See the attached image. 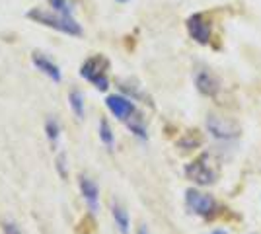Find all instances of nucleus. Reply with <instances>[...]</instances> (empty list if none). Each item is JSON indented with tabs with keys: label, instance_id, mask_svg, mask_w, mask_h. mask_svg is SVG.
Returning <instances> with one entry per match:
<instances>
[{
	"label": "nucleus",
	"instance_id": "1",
	"mask_svg": "<svg viewBox=\"0 0 261 234\" xmlns=\"http://www.w3.org/2000/svg\"><path fill=\"white\" fill-rule=\"evenodd\" d=\"M28 18L33 22L41 23L45 28H53L61 34L74 35V37L82 35V28L74 20L72 14H65V12L55 10V8H33V10L28 12Z\"/></svg>",
	"mask_w": 261,
	"mask_h": 234
},
{
	"label": "nucleus",
	"instance_id": "2",
	"mask_svg": "<svg viewBox=\"0 0 261 234\" xmlns=\"http://www.w3.org/2000/svg\"><path fill=\"white\" fill-rule=\"evenodd\" d=\"M218 172L213 166V156L208 152H203L199 154L193 160L185 166V178L191 179L197 186H213L217 181Z\"/></svg>",
	"mask_w": 261,
	"mask_h": 234
},
{
	"label": "nucleus",
	"instance_id": "3",
	"mask_svg": "<svg viewBox=\"0 0 261 234\" xmlns=\"http://www.w3.org/2000/svg\"><path fill=\"white\" fill-rule=\"evenodd\" d=\"M109 63L106 57L94 55L84 61V65L80 67V76L86 78L88 82H92L99 92H106L109 88V78H108Z\"/></svg>",
	"mask_w": 261,
	"mask_h": 234
},
{
	"label": "nucleus",
	"instance_id": "4",
	"mask_svg": "<svg viewBox=\"0 0 261 234\" xmlns=\"http://www.w3.org/2000/svg\"><path fill=\"white\" fill-rule=\"evenodd\" d=\"M185 207H187V211L197 215V217L208 219L217 209V201L213 199V195H208V193H203L195 188H189L185 191Z\"/></svg>",
	"mask_w": 261,
	"mask_h": 234
},
{
	"label": "nucleus",
	"instance_id": "5",
	"mask_svg": "<svg viewBox=\"0 0 261 234\" xmlns=\"http://www.w3.org/2000/svg\"><path fill=\"white\" fill-rule=\"evenodd\" d=\"M207 131L217 141H236L242 129L234 119L230 117H222V115H208L207 117Z\"/></svg>",
	"mask_w": 261,
	"mask_h": 234
},
{
	"label": "nucleus",
	"instance_id": "6",
	"mask_svg": "<svg viewBox=\"0 0 261 234\" xmlns=\"http://www.w3.org/2000/svg\"><path fill=\"white\" fill-rule=\"evenodd\" d=\"M106 106H108V110L119 121H129L130 117L137 113V106H135V101L133 98H127V96H119V94H113V96H108L106 98Z\"/></svg>",
	"mask_w": 261,
	"mask_h": 234
},
{
	"label": "nucleus",
	"instance_id": "7",
	"mask_svg": "<svg viewBox=\"0 0 261 234\" xmlns=\"http://www.w3.org/2000/svg\"><path fill=\"white\" fill-rule=\"evenodd\" d=\"M187 32L191 35V39H195L197 43L207 45L211 41V34H213V28L207 22L205 14H193L189 20H187Z\"/></svg>",
	"mask_w": 261,
	"mask_h": 234
},
{
	"label": "nucleus",
	"instance_id": "8",
	"mask_svg": "<svg viewBox=\"0 0 261 234\" xmlns=\"http://www.w3.org/2000/svg\"><path fill=\"white\" fill-rule=\"evenodd\" d=\"M195 86L203 96L215 98L220 92V80L207 68H199L195 72Z\"/></svg>",
	"mask_w": 261,
	"mask_h": 234
},
{
	"label": "nucleus",
	"instance_id": "9",
	"mask_svg": "<svg viewBox=\"0 0 261 234\" xmlns=\"http://www.w3.org/2000/svg\"><path fill=\"white\" fill-rule=\"evenodd\" d=\"M78 186H80V193H82V199L86 201L90 213H98L99 209V188L94 179H90L88 176H80L78 179Z\"/></svg>",
	"mask_w": 261,
	"mask_h": 234
},
{
	"label": "nucleus",
	"instance_id": "10",
	"mask_svg": "<svg viewBox=\"0 0 261 234\" xmlns=\"http://www.w3.org/2000/svg\"><path fill=\"white\" fill-rule=\"evenodd\" d=\"M32 63L33 67L37 68V70H41L45 76H49L53 82H61L63 80V74H61V68L59 65H55L53 61L49 59V57H45L43 53H33L32 55Z\"/></svg>",
	"mask_w": 261,
	"mask_h": 234
},
{
	"label": "nucleus",
	"instance_id": "11",
	"mask_svg": "<svg viewBox=\"0 0 261 234\" xmlns=\"http://www.w3.org/2000/svg\"><path fill=\"white\" fill-rule=\"evenodd\" d=\"M111 215H113V221H115V226L119 228V232L129 234V228H130L129 213L125 211L117 201H113V203H111Z\"/></svg>",
	"mask_w": 261,
	"mask_h": 234
},
{
	"label": "nucleus",
	"instance_id": "12",
	"mask_svg": "<svg viewBox=\"0 0 261 234\" xmlns=\"http://www.w3.org/2000/svg\"><path fill=\"white\" fill-rule=\"evenodd\" d=\"M125 125H127V129H129L130 133L135 135L137 139H141V141H146V139H148L146 123H144V119H142V115L139 112L135 113L129 121H125Z\"/></svg>",
	"mask_w": 261,
	"mask_h": 234
},
{
	"label": "nucleus",
	"instance_id": "13",
	"mask_svg": "<svg viewBox=\"0 0 261 234\" xmlns=\"http://www.w3.org/2000/svg\"><path fill=\"white\" fill-rule=\"evenodd\" d=\"M68 106H70V110L74 112V115H76L78 119H84V115H86V108H84V94H82L78 88L70 90V94H68Z\"/></svg>",
	"mask_w": 261,
	"mask_h": 234
},
{
	"label": "nucleus",
	"instance_id": "14",
	"mask_svg": "<svg viewBox=\"0 0 261 234\" xmlns=\"http://www.w3.org/2000/svg\"><path fill=\"white\" fill-rule=\"evenodd\" d=\"M45 135H47L51 146L59 145V141H61V123L57 121L55 117H49V119L45 121Z\"/></svg>",
	"mask_w": 261,
	"mask_h": 234
},
{
	"label": "nucleus",
	"instance_id": "15",
	"mask_svg": "<svg viewBox=\"0 0 261 234\" xmlns=\"http://www.w3.org/2000/svg\"><path fill=\"white\" fill-rule=\"evenodd\" d=\"M99 141L108 146L109 150L115 146V135L111 131L108 119H101V121H99Z\"/></svg>",
	"mask_w": 261,
	"mask_h": 234
},
{
	"label": "nucleus",
	"instance_id": "16",
	"mask_svg": "<svg viewBox=\"0 0 261 234\" xmlns=\"http://www.w3.org/2000/svg\"><path fill=\"white\" fill-rule=\"evenodd\" d=\"M201 145V137H199V131H191V133H185V137L179 141V146L185 148V150H191V148H197Z\"/></svg>",
	"mask_w": 261,
	"mask_h": 234
},
{
	"label": "nucleus",
	"instance_id": "17",
	"mask_svg": "<svg viewBox=\"0 0 261 234\" xmlns=\"http://www.w3.org/2000/svg\"><path fill=\"white\" fill-rule=\"evenodd\" d=\"M49 6L59 12H65V14H72V12H74L72 4H70L68 0H49Z\"/></svg>",
	"mask_w": 261,
	"mask_h": 234
},
{
	"label": "nucleus",
	"instance_id": "18",
	"mask_svg": "<svg viewBox=\"0 0 261 234\" xmlns=\"http://www.w3.org/2000/svg\"><path fill=\"white\" fill-rule=\"evenodd\" d=\"M55 168H57L59 176H61L63 179L68 176V170H66V154H65V152H61V154L57 156V160H55Z\"/></svg>",
	"mask_w": 261,
	"mask_h": 234
},
{
	"label": "nucleus",
	"instance_id": "19",
	"mask_svg": "<svg viewBox=\"0 0 261 234\" xmlns=\"http://www.w3.org/2000/svg\"><path fill=\"white\" fill-rule=\"evenodd\" d=\"M4 234H22L14 223H4Z\"/></svg>",
	"mask_w": 261,
	"mask_h": 234
},
{
	"label": "nucleus",
	"instance_id": "20",
	"mask_svg": "<svg viewBox=\"0 0 261 234\" xmlns=\"http://www.w3.org/2000/svg\"><path fill=\"white\" fill-rule=\"evenodd\" d=\"M137 234H150V230H148V226H146V224H141V226L137 228Z\"/></svg>",
	"mask_w": 261,
	"mask_h": 234
},
{
	"label": "nucleus",
	"instance_id": "21",
	"mask_svg": "<svg viewBox=\"0 0 261 234\" xmlns=\"http://www.w3.org/2000/svg\"><path fill=\"white\" fill-rule=\"evenodd\" d=\"M211 234H226V232H224V230H213Z\"/></svg>",
	"mask_w": 261,
	"mask_h": 234
},
{
	"label": "nucleus",
	"instance_id": "22",
	"mask_svg": "<svg viewBox=\"0 0 261 234\" xmlns=\"http://www.w3.org/2000/svg\"><path fill=\"white\" fill-rule=\"evenodd\" d=\"M119 2H127V0H119Z\"/></svg>",
	"mask_w": 261,
	"mask_h": 234
}]
</instances>
